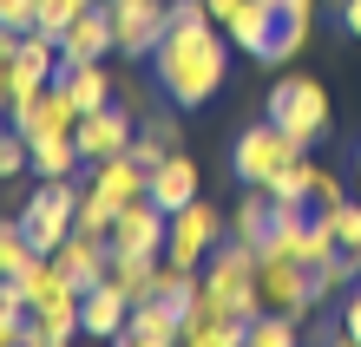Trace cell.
Masks as SVG:
<instances>
[{"label":"cell","instance_id":"83f0119b","mask_svg":"<svg viewBox=\"0 0 361 347\" xmlns=\"http://www.w3.org/2000/svg\"><path fill=\"white\" fill-rule=\"evenodd\" d=\"M27 263H33V243H27V229L13 216V223H0V275H20Z\"/></svg>","mask_w":361,"mask_h":347},{"label":"cell","instance_id":"8992f818","mask_svg":"<svg viewBox=\"0 0 361 347\" xmlns=\"http://www.w3.org/2000/svg\"><path fill=\"white\" fill-rule=\"evenodd\" d=\"M217 236H224V210H217V203H204V197H190L184 210H171L164 263H178V269H204V255L217 249Z\"/></svg>","mask_w":361,"mask_h":347},{"label":"cell","instance_id":"cb8c5ba5","mask_svg":"<svg viewBox=\"0 0 361 347\" xmlns=\"http://www.w3.org/2000/svg\"><path fill=\"white\" fill-rule=\"evenodd\" d=\"M309 46V13L302 7H276V33H269V66L276 59H295Z\"/></svg>","mask_w":361,"mask_h":347},{"label":"cell","instance_id":"74e56055","mask_svg":"<svg viewBox=\"0 0 361 347\" xmlns=\"http://www.w3.org/2000/svg\"><path fill=\"white\" fill-rule=\"evenodd\" d=\"M342 27H348V33L361 39V0H342Z\"/></svg>","mask_w":361,"mask_h":347},{"label":"cell","instance_id":"484cf974","mask_svg":"<svg viewBox=\"0 0 361 347\" xmlns=\"http://www.w3.org/2000/svg\"><path fill=\"white\" fill-rule=\"evenodd\" d=\"M295 328H302L295 315H283V308H263L257 321H250L243 347H289V341H295Z\"/></svg>","mask_w":361,"mask_h":347},{"label":"cell","instance_id":"1f68e13d","mask_svg":"<svg viewBox=\"0 0 361 347\" xmlns=\"http://www.w3.org/2000/svg\"><path fill=\"white\" fill-rule=\"evenodd\" d=\"M329 229H335V243H342V249H361V203H335L329 210Z\"/></svg>","mask_w":361,"mask_h":347},{"label":"cell","instance_id":"5b68a950","mask_svg":"<svg viewBox=\"0 0 361 347\" xmlns=\"http://www.w3.org/2000/svg\"><path fill=\"white\" fill-rule=\"evenodd\" d=\"M269 118L283 125L295 144H315V138L329 132V92H322L315 79L289 72V79H276V85H269Z\"/></svg>","mask_w":361,"mask_h":347},{"label":"cell","instance_id":"52a82bcc","mask_svg":"<svg viewBox=\"0 0 361 347\" xmlns=\"http://www.w3.org/2000/svg\"><path fill=\"white\" fill-rule=\"evenodd\" d=\"M257 289H263V308H283V315H315L322 301H315V282H309V263H295V255H263L257 263Z\"/></svg>","mask_w":361,"mask_h":347},{"label":"cell","instance_id":"8d00e7d4","mask_svg":"<svg viewBox=\"0 0 361 347\" xmlns=\"http://www.w3.org/2000/svg\"><path fill=\"white\" fill-rule=\"evenodd\" d=\"M145 132H152V138H164V144L178 151V118H145Z\"/></svg>","mask_w":361,"mask_h":347},{"label":"cell","instance_id":"60d3db41","mask_svg":"<svg viewBox=\"0 0 361 347\" xmlns=\"http://www.w3.org/2000/svg\"><path fill=\"white\" fill-rule=\"evenodd\" d=\"M105 7H138V0H105Z\"/></svg>","mask_w":361,"mask_h":347},{"label":"cell","instance_id":"8fae6325","mask_svg":"<svg viewBox=\"0 0 361 347\" xmlns=\"http://www.w3.org/2000/svg\"><path fill=\"white\" fill-rule=\"evenodd\" d=\"M73 138H79V158L86 164H105L118 151H132V112L125 105H99V112H86L73 125Z\"/></svg>","mask_w":361,"mask_h":347},{"label":"cell","instance_id":"ab89813d","mask_svg":"<svg viewBox=\"0 0 361 347\" xmlns=\"http://www.w3.org/2000/svg\"><path fill=\"white\" fill-rule=\"evenodd\" d=\"M276 7H302V13H315V0H276Z\"/></svg>","mask_w":361,"mask_h":347},{"label":"cell","instance_id":"f35d334b","mask_svg":"<svg viewBox=\"0 0 361 347\" xmlns=\"http://www.w3.org/2000/svg\"><path fill=\"white\" fill-rule=\"evenodd\" d=\"M204 7H210V20H217V27H224V20H230V13H237V7H243V0H204Z\"/></svg>","mask_w":361,"mask_h":347},{"label":"cell","instance_id":"ac0fdd59","mask_svg":"<svg viewBox=\"0 0 361 347\" xmlns=\"http://www.w3.org/2000/svg\"><path fill=\"white\" fill-rule=\"evenodd\" d=\"M27 151H33L27 158L33 177H79V164H86L73 132H39V138H27Z\"/></svg>","mask_w":361,"mask_h":347},{"label":"cell","instance_id":"d6a6232c","mask_svg":"<svg viewBox=\"0 0 361 347\" xmlns=\"http://www.w3.org/2000/svg\"><path fill=\"white\" fill-rule=\"evenodd\" d=\"M335 203H342V177H335V170H322V164H315V184H309V210H315V216H329Z\"/></svg>","mask_w":361,"mask_h":347},{"label":"cell","instance_id":"603a6c76","mask_svg":"<svg viewBox=\"0 0 361 347\" xmlns=\"http://www.w3.org/2000/svg\"><path fill=\"white\" fill-rule=\"evenodd\" d=\"M53 85L73 99V112H79V118H86V112H99V105H112V79H105V66H99V59H92V66H66Z\"/></svg>","mask_w":361,"mask_h":347},{"label":"cell","instance_id":"2e32d148","mask_svg":"<svg viewBox=\"0 0 361 347\" xmlns=\"http://www.w3.org/2000/svg\"><path fill=\"white\" fill-rule=\"evenodd\" d=\"M59 269H66L79 289H92V282H105V269H112V236H92V229H73L66 243L53 249Z\"/></svg>","mask_w":361,"mask_h":347},{"label":"cell","instance_id":"44dd1931","mask_svg":"<svg viewBox=\"0 0 361 347\" xmlns=\"http://www.w3.org/2000/svg\"><path fill=\"white\" fill-rule=\"evenodd\" d=\"M118 341H132V347H178L184 341V321L164 315L158 301H132V321H125Z\"/></svg>","mask_w":361,"mask_h":347},{"label":"cell","instance_id":"b9f144b4","mask_svg":"<svg viewBox=\"0 0 361 347\" xmlns=\"http://www.w3.org/2000/svg\"><path fill=\"white\" fill-rule=\"evenodd\" d=\"M335 7H342V0H335Z\"/></svg>","mask_w":361,"mask_h":347},{"label":"cell","instance_id":"ffe728a7","mask_svg":"<svg viewBox=\"0 0 361 347\" xmlns=\"http://www.w3.org/2000/svg\"><path fill=\"white\" fill-rule=\"evenodd\" d=\"M197 295H204V275L197 269H178V263H158V282H152V295H145V301H158V308L164 315H190V308H197Z\"/></svg>","mask_w":361,"mask_h":347},{"label":"cell","instance_id":"4fadbf2b","mask_svg":"<svg viewBox=\"0 0 361 347\" xmlns=\"http://www.w3.org/2000/svg\"><path fill=\"white\" fill-rule=\"evenodd\" d=\"M125 321H132V295L112 289V282H92V289H79V334L92 341H118Z\"/></svg>","mask_w":361,"mask_h":347},{"label":"cell","instance_id":"d4e9b609","mask_svg":"<svg viewBox=\"0 0 361 347\" xmlns=\"http://www.w3.org/2000/svg\"><path fill=\"white\" fill-rule=\"evenodd\" d=\"M105 282H112V289H125L132 301H145V295H152V282H158V263H145V255H112Z\"/></svg>","mask_w":361,"mask_h":347},{"label":"cell","instance_id":"4dcf8cb0","mask_svg":"<svg viewBox=\"0 0 361 347\" xmlns=\"http://www.w3.org/2000/svg\"><path fill=\"white\" fill-rule=\"evenodd\" d=\"M86 7H99V0H39V27H47V33H66Z\"/></svg>","mask_w":361,"mask_h":347},{"label":"cell","instance_id":"e575fe53","mask_svg":"<svg viewBox=\"0 0 361 347\" xmlns=\"http://www.w3.org/2000/svg\"><path fill=\"white\" fill-rule=\"evenodd\" d=\"M132 158H138L145 170H158L164 158H171V144H164V138H152V132H138V138H132Z\"/></svg>","mask_w":361,"mask_h":347},{"label":"cell","instance_id":"7402d4cb","mask_svg":"<svg viewBox=\"0 0 361 347\" xmlns=\"http://www.w3.org/2000/svg\"><path fill=\"white\" fill-rule=\"evenodd\" d=\"M184 341H190V347H243V328H237V321H230L210 295H197V308L184 315Z\"/></svg>","mask_w":361,"mask_h":347},{"label":"cell","instance_id":"e0dca14e","mask_svg":"<svg viewBox=\"0 0 361 347\" xmlns=\"http://www.w3.org/2000/svg\"><path fill=\"white\" fill-rule=\"evenodd\" d=\"M230 46H243L250 59H269V33H276V0H243L237 13L224 20Z\"/></svg>","mask_w":361,"mask_h":347},{"label":"cell","instance_id":"277c9868","mask_svg":"<svg viewBox=\"0 0 361 347\" xmlns=\"http://www.w3.org/2000/svg\"><path fill=\"white\" fill-rule=\"evenodd\" d=\"M295 158H309V144H295L276 118H263V125H250V132H237L230 170H237V184H263L269 190V177H276V170H289Z\"/></svg>","mask_w":361,"mask_h":347},{"label":"cell","instance_id":"f1b7e54d","mask_svg":"<svg viewBox=\"0 0 361 347\" xmlns=\"http://www.w3.org/2000/svg\"><path fill=\"white\" fill-rule=\"evenodd\" d=\"M112 223H118V210H112V203H105L99 190L86 184V190H79V223H73V229H92V236H112Z\"/></svg>","mask_w":361,"mask_h":347},{"label":"cell","instance_id":"4316f807","mask_svg":"<svg viewBox=\"0 0 361 347\" xmlns=\"http://www.w3.org/2000/svg\"><path fill=\"white\" fill-rule=\"evenodd\" d=\"M309 184H315V164L295 158L289 170H276V177H269V197L276 203H309Z\"/></svg>","mask_w":361,"mask_h":347},{"label":"cell","instance_id":"f546056e","mask_svg":"<svg viewBox=\"0 0 361 347\" xmlns=\"http://www.w3.org/2000/svg\"><path fill=\"white\" fill-rule=\"evenodd\" d=\"M27 132H20V125H0V184L7 177H20V170H27Z\"/></svg>","mask_w":361,"mask_h":347},{"label":"cell","instance_id":"7a4b0ae2","mask_svg":"<svg viewBox=\"0 0 361 347\" xmlns=\"http://www.w3.org/2000/svg\"><path fill=\"white\" fill-rule=\"evenodd\" d=\"M20 301H27V341L33 347H66L79 334V282L59 269V255H33L13 275Z\"/></svg>","mask_w":361,"mask_h":347},{"label":"cell","instance_id":"d590c367","mask_svg":"<svg viewBox=\"0 0 361 347\" xmlns=\"http://www.w3.org/2000/svg\"><path fill=\"white\" fill-rule=\"evenodd\" d=\"M342 328H348V341L361 347V289H348V301H342Z\"/></svg>","mask_w":361,"mask_h":347},{"label":"cell","instance_id":"9a60e30c","mask_svg":"<svg viewBox=\"0 0 361 347\" xmlns=\"http://www.w3.org/2000/svg\"><path fill=\"white\" fill-rule=\"evenodd\" d=\"M92 170V190H99V197L105 203H112V210H125V203H138L145 197V190H152V170H145L138 158H132V151H118V158H105V164H86Z\"/></svg>","mask_w":361,"mask_h":347},{"label":"cell","instance_id":"3957f363","mask_svg":"<svg viewBox=\"0 0 361 347\" xmlns=\"http://www.w3.org/2000/svg\"><path fill=\"white\" fill-rule=\"evenodd\" d=\"M79 190H86L79 177H39V190L27 197V210H20V229H27L33 255H53L73 236V223H79Z\"/></svg>","mask_w":361,"mask_h":347},{"label":"cell","instance_id":"5bb4252c","mask_svg":"<svg viewBox=\"0 0 361 347\" xmlns=\"http://www.w3.org/2000/svg\"><path fill=\"white\" fill-rule=\"evenodd\" d=\"M27 138H39V132H73L79 125V112H73V99L59 92V85H39V92H27V99H13V112H7Z\"/></svg>","mask_w":361,"mask_h":347},{"label":"cell","instance_id":"30bf717a","mask_svg":"<svg viewBox=\"0 0 361 347\" xmlns=\"http://www.w3.org/2000/svg\"><path fill=\"white\" fill-rule=\"evenodd\" d=\"M105 53H118V39H112V7H86L73 20L66 33H59V72L66 66H92V59H105Z\"/></svg>","mask_w":361,"mask_h":347},{"label":"cell","instance_id":"9c48e42d","mask_svg":"<svg viewBox=\"0 0 361 347\" xmlns=\"http://www.w3.org/2000/svg\"><path fill=\"white\" fill-rule=\"evenodd\" d=\"M171 33V0H138V7H112V39L125 59H152L158 39Z\"/></svg>","mask_w":361,"mask_h":347},{"label":"cell","instance_id":"836d02e7","mask_svg":"<svg viewBox=\"0 0 361 347\" xmlns=\"http://www.w3.org/2000/svg\"><path fill=\"white\" fill-rule=\"evenodd\" d=\"M0 27H13V33L39 27V0H0Z\"/></svg>","mask_w":361,"mask_h":347},{"label":"cell","instance_id":"7c38bea8","mask_svg":"<svg viewBox=\"0 0 361 347\" xmlns=\"http://www.w3.org/2000/svg\"><path fill=\"white\" fill-rule=\"evenodd\" d=\"M53 79H59V33L27 27L20 46H13V99H27L39 85H53Z\"/></svg>","mask_w":361,"mask_h":347},{"label":"cell","instance_id":"6da1fadb","mask_svg":"<svg viewBox=\"0 0 361 347\" xmlns=\"http://www.w3.org/2000/svg\"><path fill=\"white\" fill-rule=\"evenodd\" d=\"M152 72H158V92L178 99L184 112L204 99L224 92V72H230V33L210 20V27H171L152 53Z\"/></svg>","mask_w":361,"mask_h":347},{"label":"cell","instance_id":"d6986e66","mask_svg":"<svg viewBox=\"0 0 361 347\" xmlns=\"http://www.w3.org/2000/svg\"><path fill=\"white\" fill-rule=\"evenodd\" d=\"M145 197H152L158 210H184L190 197H197V164H190L184 151H171V158L152 170V190H145Z\"/></svg>","mask_w":361,"mask_h":347},{"label":"cell","instance_id":"ba28073f","mask_svg":"<svg viewBox=\"0 0 361 347\" xmlns=\"http://www.w3.org/2000/svg\"><path fill=\"white\" fill-rule=\"evenodd\" d=\"M164 236H171V210H158L152 197L125 203L112 223V255H145V263H164Z\"/></svg>","mask_w":361,"mask_h":347}]
</instances>
